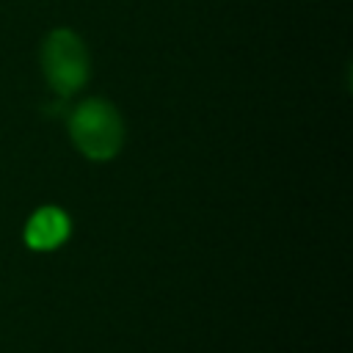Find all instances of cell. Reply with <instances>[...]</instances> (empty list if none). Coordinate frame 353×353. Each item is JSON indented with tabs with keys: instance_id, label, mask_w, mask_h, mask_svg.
I'll use <instances>...</instances> for the list:
<instances>
[{
	"instance_id": "cell-3",
	"label": "cell",
	"mask_w": 353,
	"mask_h": 353,
	"mask_svg": "<svg viewBox=\"0 0 353 353\" xmlns=\"http://www.w3.org/2000/svg\"><path fill=\"white\" fill-rule=\"evenodd\" d=\"M69 234H72V221L55 204L39 207L25 223V243L33 251H52V248L63 245L69 240Z\"/></svg>"
},
{
	"instance_id": "cell-1",
	"label": "cell",
	"mask_w": 353,
	"mask_h": 353,
	"mask_svg": "<svg viewBox=\"0 0 353 353\" xmlns=\"http://www.w3.org/2000/svg\"><path fill=\"white\" fill-rule=\"evenodd\" d=\"M69 138L88 160H110L124 146L121 113L102 97H88L77 102L69 113Z\"/></svg>"
},
{
	"instance_id": "cell-2",
	"label": "cell",
	"mask_w": 353,
	"mask_h": 353,
	"mask_svg": "<svg viewBox=\"0 0 353 353\" xmlns=\"http://www.w3.org/2000/svg\"><path fill=\"white\" fill-rule=\"evenodd\" d=\"M41 69L50 88L58 97L77 94L91 74V58L85 41L72 28L50 30L41 44Z\"/></svg>"
}]
</instances>
